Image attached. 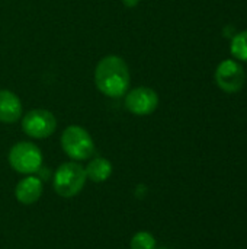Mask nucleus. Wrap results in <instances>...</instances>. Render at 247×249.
<instances>
[{
	"label": "nucleus",
	"instance_id": "obj_4",
	"mask_svg": "<svg viewBox=\"0 0 247 249\" xmlns=\"http://www.w3.org/2000/svg\"><path fill=\"white\" fill-rule=\"evenodd\" d=\"M9 163L16 172L31 175L41 169L42 153L33 143L20 142L10 149Z\"/></svg>",
	"mask_w": 247,
	"mask_h": 249
},
{
	"label": "nucleus",
	"instance_id": "obj_10",
	"mask_svg": "<svg viewBox=\"0 0 247 249\" xmlns=\"http://www.w3.org/2000/svg\"><path fill=\"white\" fill-rule=\"evenodd\" d=\"M86 171V177L93 181V182H103L106 181L111 174H112V165L108 159L103 158H95L93 160H90V163L87 165Z\"/></svg>",
	"mask_w": 247,
	"mask_h": 249
},
{
	"label": "nucleus",
	"instance_id": "obj_6",
	"mask_svg": "<svg viewBox=\"0 0 247 249\" xmlns=\"http://www.w3.org/2000/svg\"><path fill=\"white\" fill-rule=\"evenodd\" d=\"M246 80L245 70L240 63L234 60H224L215 70V82L217 85L227 93L239 92Z\"/></svg>",
	"mask_w": 247,
	"mask_h": 249
},
{
	"label": "nucleus",
	"instance_id": "obj_3",
	"mask_svg": "<svg viewBox=\"0 0 247 249\" xmlns=\"http://www.w3.org/2000/svg\"><path fill=\"white\" fill-rule=\"evenodd\" d=\"M61 146L66 155L74 160H84L95 153L92 136L80 125H70L61 134Z\"/></svg>",
	"mask_w": 247,
	"mask_h": 249
},
{
	"label": "nucleus",
	"instance_id": "obj_9",
	"mask_svg": "<svg viewBox=\"0 0 247 249\" xmlns=\"http://www.w3.org/2000/svg\"><path fill=\"white\" fill-rule=\"evenodd\" d=\"M22 117V104L16 93L7 89H0V121L15 123Z\"/></svg>",
	"mask_w": 247,
	"mask_h": 249
},
{
	"label": "nucleus",
	"instance_id": "obj_1",
	"mask_svg": "<svg viewBox=\"0 0 247 249\" xmlns=\"http://www.w3.org/2000/svg\"><path fill=\"white\" fill-rule=\"evenodd\" d=\"M130 69L119 55L103 57L95 69L98 89L109 98H121L130 88Z\"/></svg>",
	"mask_w": 247,
	"mask_h": 249
},
{
	"label": "nucleus",
	"instance_id": "obj_11",
	"mask_svg": "<svg viewBox=\"0 0 247 249\" xmlns=\"http://www.w3.org/2000/svg\"><path fill=\"white\" fill-rule=\"evenodd\" d=\"M231 54L240 61H247V31L237 34L231 41Z\"/></svg>",
	"mask_w": 247,
	"mask_h": 249
},
{
	"label": "nucleus",
	"instance_id": "obj_5",
	"mask_svg": "<svg viewBox=\"0 0 247 249\" xmlns=\"http://www.w3.org/2000/svg\"><path fill=\"white\" fill-rule=\"evenodd\" d=\"M57 128V120L47 109H32L22 118V130L32 139H47Z\"/></svg>",
	"mask_w": 247,
	"mask_h": 249
},
{
	"label": "nucleus",
	"instance_id": "obj_2",
	"mask_svg": "<svg viewBox=\"0 0 247 249\" xmlns=\"http://www.w3.org/2000/svg\"><path fill=\"white\" fill-rule=\"evenodd\" d=\"M86 178V171L82 165L76 162L63 163L54 174V190L61 197H74L83 190Z\"/></svg>",
	"mask_w": 247,
	"mask_h": 249
},
{
	"label": "nucleus",
	"instance_id": "obj_14",
	"mask_svg": "<svg viewBox=\"0 0 247 249\" xmlns=\"http://www.w3.org/2000/svg\"><path fill=\"white\" fill-rule=\"evenodd\" d=\"M160 249H166V248H160Z\"/></svg>",
	"mask_w": 247,
	"mask_h": 249
},
{
	"label": "nucleus",
	"instance_id": "obj_7",
	"mask_svg": "<svg viewBox=\"0 0 247 249\" xmlns=\"http://www.w3.org/2000/svg\"><path fill=\"white\" fill-rule=\"evenodd\" d=\"M159 107V96L157 93L146 86L135 88L127 92L125 96V108L134 115H150Z\"/></svg>",
	"mask_w": 247,
	"mask_h": 249
},
{
	"label": "nucleus",
	"instance_id": "obj_12",
	"mask_svg": "<svg viewBox=\"0 0 247 249\" xmlns=\"http://www.w3.org/2000/svg\"><path fill=\"white\" fill-rule=\"evenodd\" d=\"M131 249H156V239L151 233L148 232H138L132 236L131 244H130Z\"/></svg>",
	"mask_w": 247,
	"mask_h": 249
},
{
	"label": "nucleus",
	"instance_id": "obj_8",
	"mask_svg": "<svg viewBox=\"0 0 247 249\" xmlns=\"http://www.w3.org/2000/svg\"><path fill=\"white\" fill-rule=\"evenodd\" d=\"M42 181L36 177H28L19 181V184L15 188L16 200L25 206L36 203L42 196Z\"/></svg>",
	"mask_w": 247,
	"mask_h": 249
},
{
	"label": "nucleus",
	"instance_id": "obj_13",
	"mask_svg": "<svg viewBox=\"0 0 247 249\" xmlns=\"http://www.w3.org/2000/svg\"><path fill=\"white\" fill-rule=\"evenodd\" d=\"M124 3H125V6H128V7H134L135 4H138V0H124Z\"/></svg>",
	"mask_w": 247,
	"mask_h": 249
}]
</instances>
